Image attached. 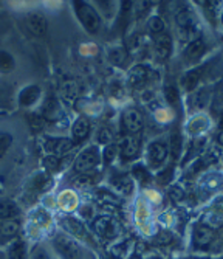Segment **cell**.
<instances>
[{
  "instance_id": "obj_24",
  "label": "cell",
  "mask_w": 223,
  "mask_h": 259,
  "mask_svg": "<svg viewBox=\"0 0 223 259\" xmlns=\"http://www.w3.org/2000/svg\"><path fill=\"white\" fill-rule=\"evenodd\" d=\"M203 225L214 230V228H220L223 225V214L218 213V211H211V213L203 216Z\"/></svg>"
},
{
  "instance_id": "obj_7",
  "label": "cell",
  "mask_w": 223,
  "mask_h": 259,
  "mask_svg": "<svg viewBox=\"0 0 223 259\" xmlns=\"http://www.w3.org/2000/svg\"><path fill=\"white\" fill-rule=\"evenodd\" d=\"M154 49H155V55H157L158 59H161V61L167 59L170 52H172V39H170V36L166 34V33L157 34L155 36V47H154Z\"/></svg>"
},
{
  "instance_id": "obj_43",
  "label": "cell",
  "mask_w": 223,
  "mask_h": 259,
  "mask_svg": "<svg viewBox=\"0 0 223 259\" xmlns=\"http://www.w3.org/2000/svg\"><path fill=\"white\" fill-rule=\"evenodd\" d=\"M141 47H143V37L140 34H133L132 39H130V47H129V49L132 52H135V50L141 49Z\"/></svg>"
},
{
  "instance_id": "obj_9",
  "label": "cell",
  "mask_w": 223,
  "mask_h": 259,
  "mask_svg": "<svg viewBox=\"0 0 223 259\" xmlns=\"http://www.w3.org/2000/svg\"><path fill=\"white\" fill-rule=\"evenodd\" d=\"M119 151H121V155L124 158H133L138 155L140 152V141L138 138L129 135V137H124L122 141H121V145H119Z\"/></svg>"
},
{
  "instance_id": "obj_25",
  "label": "cell",
  "mask_w": 223,
  "mask_h": 259,
  "mask_svg": "<svg viewBox=\"0 0 223 259\" xmlns=\"http://www.w3.org/2000/svg\"><path fill=\"white\" fill-rule=\"evenodd\" d=\"M109 59L115 65H122L124 61L127 59V52L122 49V47H115V49L109 50Z\"/></svg>"
},
{
  "instance_id": "obj_37",
  "label": "cell",
  "mask_w": 223,
  "mask_h": 259,
  "mask_svg": "<svg viewBox=\"0 0 223 259\" xmlns=\"http://www.w3.org/2000/svg\"><path fill=\"white\" fill-rule=\"evenodd\" d=\"M116 154H118V148H116L115 145H112V143L107 145L106 149H104V154H103L106 164H110V163L116 158Z\"/></svg>"
},
{
  "instance_id": "obj_23",
  "label": "cell",
  "mask_w": 223,
  "mask_h": 259,
  "mask_svg": "<svg viewBox=\"0 0 223 259\" xmlns=\"http://www.w3.org/2000/svg\"><path fill=\"white\" fill-rule=\"evenodd\" d=\"M19 228L20 224L16 219L0 221V234H4V236H14V234H17Z\"/></svg>"
},
{
  "instance_id": "obj_5",
  "label": "cell",
  "mask_w": 223,
  "mask_h": 259,
  "mask_svg": "<svg viewBox=\"0 0 223 259\" xmlns=\"http://www.w3.org/2000/svg\"><path fill=\"white\" fill-rule=\"evenodd\" d=\"M45 151L50 152V155H65L74 148V141L68 138H47L45 140Z\"/></svg>"
},
{
  "instance_id": "obj_11",
  "label": "cell",
  "mask_w": 223,
  "mask_h": 259,
  "mask_svg": "<svg viewBox=\"0 0 223 259\" xmlns=\"http://www.w3.org/2000/svg\"><path fill=\"white\" fill-rule=\"evenodd\" d=\"M212 241H214V230H211L205 225H200V227L195 228L194 244L197 247H208Z\"/></svg>"
},
{
  "instance_id": "obj_41",
  "label": "cell",
  "mask_w": 223,
  "mask_h": 259,
  "mask_svg": "<svg viewBox=\"0 0 223 259\" xmlns=\"http://www.w3.org/2000/svg\"><path fill=\"white\" fill-rule=\"evenodd\" d=\"M133 176L140 182H147L149 180V172L146 171L144 166H141V164H135V166H133Z\"/></svg>"
},
{
  "instance_id": "obj_6",
  "label": "cell",
  "mask_w": 223,
  "mask_h": 259,
  "mask_svg": "<svg viewBox=\"0 0 223 259\" xmlns=\"http://www.w3.org/2000/svg\"><path fill=\"white\" fill-rule=\"evenodd\" d=\"M122 123L127 132L130 134L140 132L143 127V115L135 109H127L122 113Z\"/></svg>"
},
{
  "instance_id": "obj_29",
  "label": "cell",
  "mask_w": 223,
  "mask_h": 259,
  "mask_svg": "<svg viewBox=\"0 0 223 259\" xmlns=\"http://www.w3.org/2000/svg\"><path fill=\"white\" fill-rule=\"evenodd\" d=\"M27 256V247L22 241H16L10 248V259H25Z\"/></svg>"
},
{
  "instance_id": "obj_42",
  "label": "cell",
  "mask_w": 223,
  "mask_h": 259,
  "mask_svg": "<svg viewBox=\"0 0 223 259\" xmlns=\"http://www.w3.org/2000/svg\"><path fill=\"white\" fill-rule=\"evenodd\" d=\"M112 132L109 131V129H101L99 131V137H98V140H99V143H103V145H110V141H112Z\"/></svg>"
},
{
  "instance_id": "obj_31",
  "label": "cell",
  "mask_w": 223,
  "mask_h": 259,
  "mask_svg": "<svg viewBox=\"0 0 223 259\" xmlns=\"http://www.w3.org/2000/svg\"><path fill=\"white\" fill-rule=\"evenodd\" d=\"M147 27H149V30H151L152 33L160 34V33H163V30H164V22H163L161 17L152 16L151 19H149V22H147Z\"/></svg>"
},
{
  "instance_id": "obj_4",
  "label": "cell",
  "mask_w": 223,
  "mask_h": 259,
  "mask_svg": "<svg viewBox=\"0 0 223 259\" xmlns=\"http://www.w3.org/2000/svg\"><path fill=\"white\" fill-rule=\"evenodd\" d=\"M53 245L58 250V253L65 259H76L79 256V247L76 241L67 236V234H58L53 239Z\"/></svg>"
},
{
  "instance_id": "obj_14",
  "label": "cell",
  "mask_w": 223,
  "mask_h": 259,
  "mask_svg": "<svg viewBox=\"0 0 223 259\" xmlns=\"http://www.w3.org/2000/svg\"><path fill=\"white\" fill-rule=\"evenodd\" d=\"M149 76V68L146 65H135L130 68V72H129V76H127V81L130 85H140L143 84Z\"/></svg>"
},
{
  "instance_id": "obj_3",
  "label": "cell",
  "mask_w": 223,
  "mask_h": 259,
  "mask_svg": "<svg viewBox=\"0 0 223 259\" xmlns=\"http://www.w3.org/2000/svg\"><path fill=\"white\" fill-rule=\"evenodd\" d=\"M99 163V152L98 148H88L85 151H82L78 157L76 161H74V169H76L79 174H87L90 169H93L95 166H98Z\"/></svg>"
},
{
  "instance_id": "obj_33",
  "label": "cell",
  "mask_w": 223,
  "mask_h": 259,
  "mask_svg": "<svg viewBox=\"0 0 223 259\" xmlns=\"http://www.w3.org/2000/svg\"><path fill=\"white\" fill-rule=\"evenodd\" d=\"M206 127H208V120H206V118H202V116H198V118L192 120L191 124H189V131H191L192 134H200V132H203Z\"/></svg>"
},
{
  "instance_id": "obj_38",
  "label": "cell",
  "mask_w": 223,
  "mask_h": 259,
  "mask_svg": "<svg viewBox=\"0 0 223 259\" xmlns=\"http://www.w3.org/2000/svg\"><path fill=\"white\" fill-rule=\"evenodd\" d=\"M164 95H166L167 103H170V104H177L179 103V90L175 87H172V85L170 87H166Z\"/></svg>"
},
{
  "instance_id": "obj_17",
  "label": "cell",
  "mask_w": 223,
  "mask_h": 259,
  "mask_svg": "<svg viewBox=\"0 0 223 259\" xmlns=\"http://www.w3.org/2000/svg\"><path fill=\"white\" fill-rule=\"evenodd\" d=\"M175 22L182 30H189V28H195L197 17L191 10H183L175 16Z\"/></svg>"
},
{
  "instance_id": "obj_47",
  "label": "cell",
  "mask_w": 223,
  "mask_h": 259,
  "mask_svg": "<svg viewBox=\"0 0 223 259\" xmlns=\"http://www.w3.org/2000/svg\"><path fill=\"white\" fill-rule=\"evenodd\" d=\"M218 141H220V145H223V132L218 135Z\"/></svg>"
},
{
  "instance_id": "obj_16",
  "label": "cell",
  "mask_w": 223,
  "mask_h": 259,
  "mask_svg": "<svg viewBox=\"0 0 223 259\" xmlns=\"http://www.w3.org/2000/svg\"><path fill=\"white\" fill-rule=\"evenodd\" d=\"M71 132H73V137L76 141H81V140L87 138V135L90 132V121L85 118V116H79V118L74 121Z\"/></svg>"
},
{
  "instance_id": "obj_20",
  "label": "cell",
  "mask_w": 223,
  "mask_h": 259,
  "mask_svg": "<svg viewBox=\"0 0 223 259\" xmlns=\"http://www.w3.org/2000/svg\"><path fill=\"white\" fill-rule=\"evenodd\" d=\"M113 186L116 188V191L119 194H124V196H127L133 191V182L129 176H118L112 180Z\"/></svg>"
},
{
  "instance_id": "obj_19",
  "label": "cell",
  "mask_w": 223,
  "mask_h": 259,
  "mask_svg": "<svg viewBox=\"0 0 223 259\" xmlns=\"http://www.w3.org/2000/svg\"><path fill=\"white\" fill-rule=\"evenodd\" d=\"M203 53H205V42H203L202 39L191 40V44L186 47V50H185V56H186L189 61L198 59Z\"/></svg>"
},
{
  "instance_id": "obj_15",
  "label": "cell",
  "mask_w": 223,
  "mask_h": 259,
  "mask_svg": "<svg viewBox=\"0 0 223 259\" xmlns=\"http://www.w3.org/2000/svg\"><path fill=\"white\" fill-rule=\"evenodd\" d=\"M166 155H167V149L163 143H152L149 146V160H151L154 166L161 164L164 161Z\"/></svg>"
},
{
  "instance_id": "obj_35",
  "label": "cell",
  "mask_w": 223,
  "mask_h": 259,
  "mask_svg": "<svg viewBox=\"0 0 223 259\" xmlns=\"http://www.w3.org/2000/svg\"><path fill=\"white\" fill-rule=\"evenodd\" d=\"M28 120H30L31 129H33L34 132L42 131L43 126H45V118H43V116H40V115H37V113H31V115L28 116Z\"/></svg>"
},
{
  "instance_id": "obj_36",
  "label": "cell",
  "mask_w": 223,
  "mask_h": 259,
  "mask_svg": "<svg viewBox=\"0 0 223 259\" xmlns=\"http://www.w3.org/2000/svg\"><path fill=\"white\" fill-rule=\"evenodd\" d=\"M98 199H99V202L106 203V205H119L118 196H115L112 193H107V191H99L98 193Z\"/></svg>"
},
{
  "instance_id": "obj_48",
  "label": "cell",
  "mask_w": 223,
  "mask_h": 259,
  "mask_svg": "<svg viewBox=\"0 0 223 259\" xmlns=\"http://www.w3.org/2000/svg\"><path fill=\"white\" fill-rule=\"evenodd\" d=\"M130 259H141V257H140V256H132Z\"/></svg>"
},
{
  "instance_id": "obj_27",
  "label": "cell",
  "mask_w": 223,
  "mask_h": 259,
  "mask_svg": "<svg viewBox=\"0 0 223 259\" xmlns=\"http://www.w3.org/2000/svg\"><path fill=\"white\" fill-rule=\"evenodd\" d=\"M59 115V106L55 100H47L43 104V116L48 120H55Z\"/></svg>"
},
{
  "instance_id": "obj_12",
  "label": "cell",
  "mask_w": 223,
  "mask_h": 259,
  "mask_svg": "<svg viewBox=\"0 0 223 259\" xmlns=\"http://www.w3.org/2000/svg\"><path fill=\"white\" fill-rule=\"evenodd\" d=\"M61 225L64 227L65 231L74 234L76 238H84L85 236V228H84L82 222L78 221V219H74V218H64L61 221Z\"/></svg>"
},
{
  "instance_id": "obj_40",
  "label": "cell",
  "mask_w": 223,
  "mask_h": 259,
  "mask_svg": "<svg viewBox=\"0 0 223 259\" xmlns=\"http://www.w3.org/2000/svg\"><path fill=\"white\" fill-rule=\"evenodd\" d=\"M93 180H92V176H88V174H79L78 177H74L73 179V185L74 186H78V188H82V186H87V185H90Z\"/></svg>"
},
{
  "instance_id": "obj_39",
  "label": "cell",
  "mask_w": 223,
  "mask_h": 259,
  "mask_svg": "<svg viewBox=\"0 0 223 259\" xmlns=\"http://www.w3.org/2000/svg\"><path fill=\"white\" fill-rule=\"evenodd\" d=\"M59 203H61L64 208H71V206L76 205V199L73 197L71 193H64V194H61Z\"/></svg>"
},
{
  "instance_id": "obj_1",
  "label": "cell",
  "mask_w": 223,
  "mask_h": 259,
  "mask_svg": "<svg viewBox=\"0 0 223 259\" xmlns=\"http://www.w3.org/2000/svg\"><path fill=\"white\" fill-rule=\"evenodd\" d=\"M74 10H76V16L81 20L84 28L88 33L95 34L99 30V27H101V19H99L96 10L85 2H74Z\"/></svg>"
},
{
  "instance_id": "obj_13",
  "label": "cell",
  "mask_w": 223,
  "mask_h": 259,
  "mask_svg": "<svg viewBox=\"0 0 223 259\" xmlns=\"http://www.w3.org/2000/svg\"><path fill=\"white\" fill-rule=\"evenodd\" d=\"M19 214V206L11 199H0V221L14 219Z\"/></svg>"
},
{
  "instance_id": "obj_30",
  "label": "cell",
  "mask_w": 223,
  "mask_h": 259,
  "mask_svg": "<svg viewBox=\"0 0 223 259\" xmlns=\"http://www.w3.org/2000/svg\"><path fill=\"white\" fill-rule=\"evenodd\" d=\"M182 152V137L179 132L170 134V154L173 158H179Z\"/></svg>"
},
{
  "instance_id": "obj_46",
  "label": "cell",
  "mask_w": 223,
  "mask_h": 259,
  "mask_svg": "<svg viewBox=\"0 0 223 259\" xmlns=\"http://www.w3.org/2000/svg\"><path fill=\"white\" fill-rule=\"evenodd\" d=\"M33 259H50L47 251L43 248H36L34 253H33Z\"/></svg>"
},
{
  "instance_id": "obj_49",
  "label": "cell",
  "mask_w": 223,
  "mask_h": 259,
  "mask_svg": "<svg viewBox=\"0 0 223 259\" xmlns=\"http://www.w3.org/2000/svg\"><path fill=\"white\" fill-rule=\"evenodd\" d=\"M221 22H223V16H221Z\"/></svg>"
},
{
  "instance_id": "obj_34",
  "label": "cell",
  "mask_w": 223,
  "mask_h": 259,
  "mask_svg": "<svg viewBox=\"0 0 223 259\" xmlns=\"http://www.w3.org/2000/svg\"><path fill=\"white\" fill-rule=\"evenodd\" d=\"M59 164H61V158L56 155H47L43 158V168L47 171H56L59 169Z\"/></svg>"
},
{
  "instance_id": "obj_21",
  "label": "cell",
  "mask_w": 223,
  "mask_h": 259,
  "mask_svg": "<svg viewBox=\"0 0 223 259\" xmlns=\"http://www.w3.org/2000/svg\"><path fill=\"white\" fill-rule=\"evenodd\" d=\"M16 67L14 56L5 50H0V73H11Z\"/></svg>"
},
{
  "instance_id": "obj_44",
  "label": "cell",
  "mask_w": 223,
  "mask_h": 259,
  "mask_svg": "<svg viewBox=\"0 0 223 259\" xmlns=\"http://www.w3.org/2000/svg\"><path fill=\"white\" fill-rule=\"evenodd\" d=\"M170 241H172V234L169 231H161V234L157 238V242L161 245H167Z\"/></svg>"
},
{
  "instance_id": "obj_32",
  "label": "cell",
  "mask_w": 223,
  "mask_h": 259,
  "mask_svg": "<svg viewBox=\"0 0 223 259\" xmlns=\"http://www.w3.org/2000/svg\"><path fill=\"white\" fill-rule=\"evenodd\" d=\"M13 145V135L8 132H0V157H4Z\"/></svg>"
},
{
  "instance_id": "obj_8",
  "label": "cell",
  "mask_w": 223,
  "mask_h": 259,
  "mask_svg": "<svg viewBox=\"0 0 223 259\" xmlns=\"http://www.w3.org/2000/svg\"><path fill=\"white\" fill-rule=\"evenodd\" d=\"M27 27L34 36H43L47 33V19L40 13H31L27 16Z\"/></svg>"
},
{
  "instance_id": "obj_22",
  "label": "cell",
  "mask_w": 223,
  "mask_h": 259,
  "mask_svg": "<svg viewBox=\"0 0 223 259\" xmlns=\"http://www.w3.org/2000/svg\"><path fill=\"white\" fill-rule=\"evenodd\" d=\"M202 72H203L202 68H194V70H191V72H188L183 78V87L186 90H192L198 84V81H200Z\"/></svg>"
},
{
  "instance_id": "obj_10",
  "label": "cell",
  "mask_w": 223,
  "mask_h": 259,
  "mask_svg": "<svg viewBox=\"0 0 223 259\" xmlns=\"http://www.w3.org/2000/svg\"><path fill=\"white\" fill-rule=\"evenodd\" d=\"M39 97H40V89L37 85H28L20 92L19 104L22 107H30L39 100Z\"/></svg>"
},
{
  "instance_id": "obj_28",
  "label": "cell",
  "mask_w": 223,
  "mask_h": 259,
  "mask_svg": "<svg viewBox=\"0 0 223 259\" xmlns=\"http://www.w3.org/2000/svg\"><path fill=\"white\" fill-rule=\"evenodd\" d=\"M33 186L36 188V190H39V191H45V190H48L50 186H52V179H50L48 174L40 172V174H37L33 179Z\"/></svg>"
},
{
  "instance_id": "obj_45",
  "label": "cell",
  "mask_w": 223,
  "mask_h": 259,
  "mask_svg": "<svg viewBox=\"0 0 223 259\" xmlns=\"http://www.w3.org/2000/svg\"><path fill=\"white\" fill-rule=\"evenodd\" d=\"M170 196H172V199L175 200V202H182L185 199V193L180 190V188H172V190H170Z\"/></svg>"
},
{
  "instance_id": "obj_18",
  "label": "cell",
  "mask_w": 223,
  "mask_h": 259,
  "mask_svg": "<svg viewBox=\"0 0 223 259\" xmlns=\"http://www.w3.org/2000/svg\"><path fill=\"white\" fill-rule=\"evenodd\" d=\"M61 95L64 97V100L73 103V101H76L78 95H79V85L76 81H65L62 85H61Z\"/></svg>"
},
{
  "instance_id": "obj_2",
  "label": "cell",
  "mask_w": 223,
  "mask_h": 259,
  "mask_svg": "<svg viewBox=\"0 0 223 259\" xmlns=\"http://www.w3.org/2000/svg\"><path fill=\"white\" fill-rule=\"evenodd\" d=\"M95 231L98 233V236L106 238V239H113L119 234V222L115 218L110 216H101L98 218L93 224Z\"/></svg>"
},
{
  "instance_id": "obj_26",
  "label": "cell",
  "mask_w": 223,
  "mask_h": 259,
  "mask_svg": "<svg viewBox=\"0 0 223 259\" xmlns=\"http://www.w3.org/2000/svg\"><path fill=\"white\" fill-rule=\"evenodd\" d=\"M189 103H191V107H194V109H203L206 106V103H208V93H206V90L195 92Z\"/></svg>"
}]
</instances>
